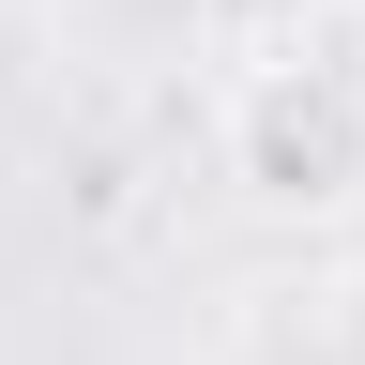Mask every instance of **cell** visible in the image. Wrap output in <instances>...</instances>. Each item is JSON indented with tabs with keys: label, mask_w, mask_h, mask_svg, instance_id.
<instances>
[{
	"label": "cell",
	"mask_w": 365,
	"mask_h": 365,
	"mask_svg": "<svg viewBox=\"0 0 365 365\" xmlns=\"http://www.w3.org/2000/svg\"><path fill=\"white\" fill-rule=\"evenodd\" d=\"M335 350H350V365H365V259H350V274H335Z\"/></svg>",
	"instance_id": "cell-2"
},
{
	"label": "cell",
	"mask_w": 365,
	"mask_h": 365,
	"mask_svg": "<svg viewBox=\"0 0 365 365\" xmlns=\"http://www.w3.org/2000/svg\"><path fill=\"white\" fill-rule=\"evenodd\" d=\"M213 153L228 182L274 213V228H335L365 213V46H259L213 107Z\"/></svg>",
	"instance_id": "cell-1"
}]
</instances>
